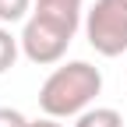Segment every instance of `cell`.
Returning a JSON list of instances; mask_svg holds the SVG:
<instances>
[{
	"label": "cell",
	"mask_w": 127,
	"mask_h": 127,
	"mask_svg": "<svg viewBox=\"0 0 127 127\" xmlns=\"http://www.w3.org/2000/svg\"><path fill=\"white\" fill-rule=\"evenodd\" d=\"M99 92H102V71L92 67L88 60H71V64H60L42 81L39 106L46 117L67 120V117H81Z\"/></svg>",
	"instance_id": "6da1fadb"
},
{
	"label": "cell",
	"mask_w": 127,
	"mask_h": 127,
	"mask_svg": "<svg viewBox=\"0 0 127 127\" xmlns=\"http://www.w3.org/2000/svg\"><path fill=\"white\" fill-rule=\"evenodd\" d=\"M85 35L99 57H120L127 50V0H95L85 11Z\"/></svg>",
	"instance_id": "7a4b0ae2"
},
{
	"label": "cell",
	"mask_w": 127,
	"mask_h": 127,
	"mask_svg": "<svg viewBox=\"0 0 127 127\" xmlns=\"http://www.w3.org/2000/svg\"><path fill=\"white\" fill-rule=\"evenodd\" d=\"M74 32H78V25H71V21H60V18L32 11V18L21 28V53L32 64H57L67 53Z\"/></svg>",
	"instance_id": "3957f363"
},
{
	"label": "cell",
	"mask_w": 127,
	"mask_h": 127,
	"mask_svg": "<svg viewBox=\"0 0 127 127\" xmlns=\"http://www.w3.org/2000/svg\"><path fill=\"white\" fill-rule=\"evenodd\" d=\"M35 14H50V18L78 25L81 21V0H35Z\"/></svg>",
	"instance_id": "277c9868"
},
{
	"label": "cell",
	"mask_w": 127,
	"mask_h": 127,
	"mask_svg": "<svg viewBox=\"0 0 127 127\" xmlns=\"http://www.w3.org/2000/svg\"><path fill=\"white\" fill-rule=\"evenodd\" d=\"M74 127H124V117L113 106H92L74 120Z\"/></svg>",
	"instance_id": "5b68a950"
},
{
	"label": "cell",
	"mask_w": 127,
	"mask_h": 127,
	"mask_svg": "<svg viewBox=\"0 0 127 127\" xmlns=\"http://www.w3.org/2000/svg\"><path fill=\"white\" fill-rule=\"evenodd\" d=\"M18 50H21V39H14L7 28H0V74H7L18 60Z\"/></svg>",
	"instance_id": "8992f818"
},
{
	"label": "cell",
	"mask_w": 127,
	"mask_h": 127,
	"mask_svg": "<svg viewBox=\"0 0 127 127\" xmlns=\"http://www.w3.org/2000/svg\"><path fill=\"white\" fill-rule=\"evenodd\" d=\"M32 0H0V21L14 25V21H28L32 18Z\"/></svg>",
	"instance_id": "52a82bcc"
},
{
	"label": "cell",
	"mask_w": 127,
	"mask_h": 127,
	"mask_svg": "<svg viewBox=\"0 0 127 127\" xmlns=\"http://www.w3.org/2000/svg\"><path fill=\"white\" fill-rule=\"evenodd\" d=\"M32 120L25 113H18V109H11V106H0V127H28Z\"/></svg>",
	"instance_id": "ba28073f"
},
{
	"label": "cell",
	"mask_w": 127,
	"mask_h": 127,
	"mask_svg": "<svg viewBox=\"0 0 127 127\" xmlns=\"http://www.w3.org/2000/svg\"><path fill=\"white\" fill-rule=\"evenodd\" d=\"M28 127H64V124H57L53 117H39V120H32Z\"/></svg>",
	"instance_id": "9c48e42d"
}]
</instances>
